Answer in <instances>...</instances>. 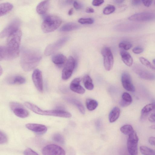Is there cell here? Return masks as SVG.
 Listing matches in <instances>:
<instances>
[{"mask_svg":"<svg viewBox=\"0 0 155 155\" xmlns=\"http://www.w3.org/2000/svg\"><path fill=\"white\" fill-rule=\"evenodd\" d=\"M120 54L124 63L129 67L131 66L133 63V59L130 53L123 49L120 50Z\"/></svg>","mask_w":155,"mask_h":155,"instance_id":"19","label":"cell"},{"mask_svg":"<svg viewBox=\"0 0 155 155\" xmlns=\"http://www.w3.org/2000/svg\"><path fill=\"white\" fill-rule=\"evenodd\" d=\"M149 120L151 122H155V113H152L148 118Z\"/></svg>","mask_w":155,"mask_h":155,"instance_id":"43","label":"cell"},{"mask_svg":"<svg viewBox=\"0 0 155 155\" xmlns=\"http://www.w3.org/2000/svg\"><path fill=\"white\" fill-rule=\"evenodd\" d=\"M2 69L1 67V66L0 67V75H1V74H2Z\"/></svg>","mask_w":155,"mask_h":155,"instance_id":"52","label":"cell"},{"mask_svg":"<svg viewBox=\"0 0 155 155\" xmlns=\"http://www.w3.org/2000/svg\"><path fill=\"white\" fill-rule=\"evenodd\" d=\"M121 81L124 88L127 91L134 92L135 88L132 81L130 74L127 72H124L122 74Z\"/></svg>","mask_w":155,"mask_h":155,"instance_id":"15","label":"cell"},{"mask_svg":"<svg viewBox=\"0 0 155 155\" xmlns=\"http://www.w3.org/2000/svg\"><path fill=\"white\" fill-rule=\"evenodd\" d=\"M25 106L29 109L38 114L58 117L64 118H70L71 114L69 112L62 110H44L40 109L37 105L29 102L25 103Z\"/></svg>","mask_w":155,"mask_h":155,"instance_id":"3","label":"cell"},{"mask_svg":"<svg viewBox=\"0 0 155 155\" xmlns=\"http://www.w3.org/2000/svg\"><path fill=\"white\" fill-rule=\"evenodd\" d=\"M73 12V8H71L68 11V15H72Z\"/></svg>","mask_w":155,"mask_h":155,"instance_id":"47","label":"cell"},{"mask_svg":"<svg viewBox=\"0 0 155 155\" xmlns=\"http://www.w3.org/2000/svg\"><path fill=\"white\" fill-rule=\"evenodd\" d=\"M104 2V0H94L93 1L92 4L94 6H99L102 4Z\"/></svg>","mask_w":155,"mask_h":155,"instance_id":"40","label":"cell"},{"mask_svg":"<svg viewBox=\"0 0 155 155\" xmlns=\"http://www.w3.org/2000/svg\"><path fill=\"white\" fill-rule=\"evenodd\" d=\"M153 63L155 64V59L153 60Z\"/></svg>","mask_w":155,"mask_h":155,"instance_id":"53","label":"cell"},{"mask_svg":"<svg viewBox=\"0 0 155 155\" xmlns=\"http://www.w3.org/2000/svg\"><path fill=\"white\" fill-rule=\"evenodd\" d=\"M33 83L38 90L41 92L43 91V85L41 72L38 69H35L32 74Z\"/></svg>","mask_w":155,"mask_h":155,"instance_id":"14","label":"cell"},{"mask_svg":"<svg viewBox=\"0 0 155 155\" xmlns=\"http://www.w3.org/2000/svg\"><path fill=\"white\" fill-rule=\"evenodd\" d=\"M43 155H65L64 150L61 147L51 144L44 147L42 150Z\"/></svg>","mask_w":155,"mask_h":155,"instance_id":"12","label":"cell"},{"mask_svg":"<svg viewBox=\"0 0 155 155\" xmlns=\"http://www.w3.org/2000/svg\"><path fill=\"white\" fill-rule=\"evenodd\" d=\"M21 35V31L19 29L8 37L5 46L6 60H12L18 56Z\"/></svg>","mask_w":155,"mask_h":155,"instance_id":"2","label":"cell"},{"mask_svg":"<svg viewBox=\"0 0 155 155\" xmlns=\"http://www.w3.org/2000/svg\"><path fill=\"white\" fill-rule=\"evenodd\" d=\"M86 12L88 13H92L94 12V10L91 8L88 7L86 9Z\"/></svg>","mask_w":155,"mask_h":155,"instance_id":"46","label":"cell"},{"mask_svg":"<svg viewBox=\"0 0 155 155\" xmlns=\"http://www.w3.org/2000/svg\"><path fill=\"white\" fill-rule=\"evenodd\" d=\"M8 141L6 135L3 131H0V143L4 144L6 143Z\"/></svg>","mask_w":155,"mask_h":155,"instance_id":"37","label":"cell"},{"mask_svg":"<svg viewBox=\"0 0 155 155\" xmlns=\"http://www.w3.org/2000/svg\"><path fill=\"white\" fill-rule=\"evenodd\" d=\"M83 83L85 88L88 90H92L94 88L93 81L90 77L87 75H85L83 79Z\"/></svg>","mask_w":155,"mask_h":155,"instance_id":"27","label":"cell"},{"mask_svg":"<svg viewBox=\"0 0 155 155\" xmlns=\"http://www.w3.org/2000/svg\"><path fill=\"white\" fill-rule=\"evenodd\" d=\"M142 2L144 6L149 7L151 5L153 1L150 0H142Z\"/></svg>","mask_w":155,"mask_h":155,"instance_id":"42","label":"cell"},{"mask_svg":"<svg viewBox=\"0 0 155 155\" xmlns=\"http://www.w3.org/2000/svg\"><path fill=\"white\" fill-rule=\"evenodd\" d=\"M50 1L49 0L43 1L37 5L36 10L37 13L39 14H43L48 10L49 5Z\"/></svg>","mask_w":155,"mask_h":155,"instance_id":"21","label":"cell"},{"mask_svg":"<svg viewBox=\"0 0 155 155\" xmlns=\"http://www.w3.org/2000/svg\"><path fill=\"white\" fill-rule=\"evenodd\" d=\"M79 27L77 24L74 22H68L63 25L60 29L62 31H68L77 29Z\"/></svg>","mask_w":155,"mask_h":155,"instance_id":"26","label":"cell"},{"mask_svg":"<svg viewBox=\"0 0 155 155\" xmlns=\"http://www.w3.org/2000/svg\"><path fill=\"white\" fill-rule=\"evenodd\" d=\"M25 79L23 77L16 75L9 77L6 80L7 83L10 84H22L25 82Z\"/></svg>","mask_w":155,"mask_h":155,"instance_id":"20","label":"cell"},{"mask_svg":"<svg viewBox=\"0 0 155 155\" xmlns=\"http://www.w3.org/2000/svg\"><path fill=\"white\" fill-rule=\"evenodd\" d=\"M96 127L97 129H99L101 127V124L99 121H98L97 122L96 124Z\"/></svg>","mask_w":155,"mask_h":155,"instance_id":"49","label":"cell"},{"mask_svg":"<svg viewBox=\"0 0 155 155\" xmlns=\"http://www.w3.org/2000/svg\"><path fill=\"white\" fill-rule=\"evenodd\" d=\"M78 22L81 24H91L94 23V20L91 18H81L78 19Z\"/></svg>","mask_w":155,"mask_h":155,"instance_id":"36","label":"cell"},{"mask_svg":"<svg viewBox=\"0 0 155 155\" xmlns=\"http://www.w3.org/2000/svg\"><path fill=\"white\" fill-rule=\"evenodd\" d=\"M120 113V110L117 107L113 108L109 115V120L110 123L115 122L119 118Z\"/></svg>","mask_w":155,"mask_h":155,"instance_id":"24","label":"cell"},{"mask_svg":"<svg viewBox=\"0 0 155 155\" xmlns=\"http://www.w3.org/2000/svg\"><path fill=\"white\" fill-rule=\"evenodd\" d=\"M9 107L14 114L18 117L25 118L29 116L28 111L20 103L11 102L9 103Z\"/></svg>","mask_w":155,"mask_h":155,"instance_id":"10","label":"cell"},{"mask_svg":"<svg viewBox=\"0 0 155 155\" xmlns=\"http://www.w3.org/2000/svg\"><path fill=\"white\" fill-rule=\"evenodd\" d=\"M133 70L141 78L147 80H153L155 79V75L141 66L136 65Z\"/></svg>","mask_w":155,"mask_h":155,"instance_id":"13","label":"cell"},{"mask_svg":"<svg viewBox=\"0 0 155 155\" xmlns=\"http://www.w3.org/2000/svg\"><path fill=\"white\" fill-rule=\"evenodd\" d=\"M52 139L55 142L63 144L64 143V139L62 135L59 133L54 134L52 136Z\"/></svg>","mask_w":155,"mask_h":155,"instance_id":"33","label":"cell"},{"mask_svg":"<svg viewBox=\"0 0 155 155\" xmlns=\"http://www.w3.org/2000/svg\"><path fill=\"white\" fill-rule=\"evenodd\" d=\"M81 80L80 78L74 79L71 82L70 88L71 90L78 94H82L85 91V89L80 85Z\"/></svg>","mask_w":155,"mask_h":155,"instance_id":"17","label":"cell"},{"mask_svg":"<svg viewBox=\"0 0 155 155\" xmlns=\"http://www.w3.org/2000/svg\"><path fill=\"white\" fill-rule=\"evenodd\" d=\"M149 142V143L152 145H154L155 146V137H150L148 140Z\"/></svg>","mask_w":155,"mask_h":155,"instance_id":"44","label":"cell"},{"mask_svg":"<svg viewBox=\"0 0 155 155\" xmlns=\"http://www.w3.org/2000/svg\"><path fill=\"white\" fill-rule=\"evenodd\" d=\"M143 50V48L139 46L135 47L132 49L133 52L136 54H140L142 53Z\"/></svg>","mask_w":155,"mask_h":155,"instance_id":"39","label":"cell"},{"mask_svg":"<svg viewBox=\"0 0 155 155\" xmlns=\"http://www.w3.org/2000/svg\"><path fill=\"white\" fill-rule=\"evenodd\" d=\"M62 23L61 19L58 16L49 15L44 18L41 25V29L45 33L52 32L56 29Z\"/></svg>","mask_w":155,"mask_h":155,"instance_id":"4","label":"cell"},{"mask_svg":"<svg viewBox=\"0 0 155 155\" xmlns=\"http://www.w3.org/2000/svg\"><path fill=\"white\" fill-rule=\"evenodd\" d=\"M101 53L103 57L104 68L107 71H110L113 67L114 62L111 51L109 48L105 47L102 49Z\"/></svg>","mask_w":155,"mask_h":155,"instance_id":"7","label":"cell"},{"mask_svg":"<svg viewBox=\"0 0 155 155\" xmlns=\"http://www.w3.org/2000/svg\"><path fill=\"white\" fill-rule=\"evenodd\" d=\"M24 155H38L34 150L30 148H27L24 151Z\"/></svg>","mask_w":155,"mask_h":155,"instance_id":"38","label":"cell"},{"mask_svg":"<svg viewBox=\"0 0 155 155\" xmlns=\"http://www.w3.org/2000/svg\"><path fill=\"white\" fill-rule=\"evenodd\" d=\"M120 129L122 133L128 136L130 135L134 131L132 127L129 124H126L123 126L120 127Z\"/></svg>","mask_w":155,"mask_h":155,"instance_id":"29","label":"cell"},{"mask_svg":"<svg viewBox=\"0 0 155 155\" xmlns=\"http://www.w3.org/2000/svg\"><path fill=\"white\" fill-rule=\"evenodd\" d=\"M21 24V21L18 19L15 18L12 20L1 32L0 38L8 37L13 32L19 29Z\"/></svg>","mask_w":155,"mask_h":155,"instance_id":"6","label":"cell"},{"mask_svg":"<svg viewBox=\"0 0 155 155\" xmlns=\"http://www.w3.org/2000/svg\"><path fill=\"white\" fill-rule=\"evenodd\" d=\"M73 5L74 8L76 10L80 9L82 7V5L81 4L75 1L73 3Z\"/></svg>","mask_w":155,"mask_h":155,"instance_id":"41","label":"cell"},{"mask_svg":"<svg viewBox=\"0 0 155 155\" xmlns=\"http://www.w3.org/2000/svg\"><path fill=\"white\" fill-rule=\"evenodd\" d=\"M69 39L68 37H64L48 45L45 50V55L46 56H49L55 52L60 49Z\"/></svg>","mask_w":155,"mask_h":155,"instance_id":"8","label":"cell"},{"mask_svg":"<svg viewBox=\"0 0 155 155\" xmlns=\"http://www.w3.org/2000/svg\"><path fill=\"white\" fill-rule=\"evenodd\" d=\"M155 18V14L149 12H140L135 14L128 18L130 21H145L153 20Z\"/></svg>","mask_w":155,"mask_h":155,"instance_id":"11","label":"cell"},{"mask_svg":"<svg viewBox=\"0 0 155 155\" xmlns=\"http://www.w3.org/2000/svg\"><path fill=\"white\" fill-rule=\"evenodd\" d=\"M140 150L141 153L143 155H155V151L146 146H140Z\"/></svg>","mask_w":155,"mask_h":155,"instance_id":"31","label":"cell"},{"mask_svg":"<svg viewBox=\"0 0 155 155\" xmlns=\"http://www.w3.org/2000/svg\"><path fill=\"white\" fill-rule=\"evenodd\" d=\"M138 137L135 131L128 136L127 142V150L130 155H137Z\"/></svg>","mask_w":155,"mask_h":155,"instance_id":"9","label":"cell"},{"mask_svg":"<svg viewBox=\"0 0 155 155\" xmlns=\"http://www.w3.org/2000/svg\"><path fill=\"white\" fill-rule=\"evenodd\" d=\"M132 46V44L130 42L127 41H122L119 44V47L124 50L130 49Z\"/></svg>","mask_w":155,"mask_h":155,"instance_id":"34","label":"cell"},{"mask_svg":"<svg viewBox=\"0 0 155 155\" xmlns=\"http://www.w3.org/2000/svg\"><path fill=\"white\" fill-rule=\"evenodd\" d=\"M153 108L154 106L152 103L147 104L145 105L142 108L141 111V120H144L150 112L151 111L153 110Z\"/></svg>","mask_w":155,"mask_h":155,"instance_id":"25","label":"cell"},{"mask_svg":"<svg viewBox=\"0 0 155 155\" xmlns=\"http://www.w3.org/2000/svg\"><path fill=\"white\" fill-rule=\"evenodd\" d=\"M139 60L143 64L155 72V67L147 59L143 57H140L139 58Z\"/></svg>","mask_w":155,"mask_h":155,"instance_id":"32","label":"cell"},{"mask_svg":"<svg viewBox=\"0 0 155 155\" xmlns=\"http://www.w3.org/2000/svg\"><path fill=\"white\" fill-rule=\"evenodd\" d=\"M152 103L153 104V106H154V108H153V110L154 111H155V101H153V102Z\"/></svg>","mask_w":155,"mask_h":155,"instance_id":"51","label":"cell"},{"mask_svg":"<svg viewBox=\"0 0 155 155\" xmlns=\"http://www.w3.org/2000/svg\"><path fill=\"white\" fill-rule=\"evenodd\" d=\"M150 128L151 129L155 130V125H152L150 126Z\"/></svg>","mask_w":155,"mask_h":155,"instance_id":"50","label":"cell"},{"mask_svg":"<svg viewBox=\"0 0 155 155\" xmlns=\"http://www.w3.org/2000/svg\"><path fill=\"white\" fill-rule=\"evenodd\" d=\"M51 60L54 63L59 67H61L65 64L67 59L63 54L59 53L53 55Z\"/></svg>","mask_w":155,"mask_h":155,"instance_id":"18","label":"cell"},{"mask_svg":"<svg viewBox=\"0 0 155 155\" xmlns=\"http://www.w3.org/2000/svg\"><path fill=\"white\" fill-rule=\"evenodd\" d=\"M69 102L75 105L80 112L83 114L85 113V110L82 104L79 101L75 99H68Z\"/></svg>","mask_w":155,"mask_h":155,"instance_id":"30","label":"cell"},{"mask_svg":"<svg viewBox=\"0 0 155 155\" xmlns=\"http://www.w3.org/2000/svg\"><path fill=\"white\" fill-rule=\"evenodd\" d=\"M25 127L29 130L40 135L45 134L47 130V127L41 124L28 123L25 125Z\"/></svg>","mask_w":155,"mask_h":155,"instance_id":"16","label":"cell"},{"mask_svg":"<svg viewBox=\"0 0 155 155\" xmlns=\"http://www.w3.org/2000/svg\"><path fill=\"white\" fill-rule=\"evenodd\" d=\"M115 9V7L111 5H109L106 7L103 10V13L105 15H109L114 12Z\"/></svg>","mask_w":155,"mask_h":155,"instance_id":"35","label":"cell"},{"mask_svg":"<svg viewBox=\"0 0 155 155\" xmlns=\"http://www.w3.org/2000/svg\"><path fill=\"white\" fill-rule=\"evenodd\" d=\"M132 101L131 95L128 93H124L122 96V99L120 101V105L123 107H126L130 105Z\"/></svg>","mask_w":155,"mask_h":155,"instance_id":"22","label":"cell"},{"mask_svg":"<svg viewBox=\"0 0 155 155\" xmlns=\"http://www.w3.org/2000/svg\"><path fill=\"white\" fill-rule=\"evenodd\" d=\"M131 3L134 5H138L142 3V2L140 0H132Z\"/></svg>","mask_w":155,"mask_h":155,"instance_id":"45","label":"cell"},{"mask_svg":"<svg viewBox=\"0 0 155 155\" xmlns=\"http://www.w3.org/2000/svg\"><path fill=\"white\" fill-rule=\"evenodd\" d=\"M76 64V60L72 56H70L67 59L62 70L61 78L63 80H66L70 78Z\"/></svg>","mask_w":155,"mask_h":155,"instance_id":"5","label":"cell"},{"mask_svg":"<svg viewBox=\"0 0 155 155\" xmlns=\"http://www.w3.org/2000/svg\"><path fill=\"white\" fill-rule=\"evenodd\" d=\"M12 4L8 2H5L0 4V16H3L10 11L13 8Z\"/></svg>","mask_w":155,"mask_h":155,"instance_id":"23","label":"cell"},{"mask_svg":"<svg viewBox=\"0 0 155 155\" xmlns=\"http://www.w3.org/2000/svg\"><path fill=\"white\" fill-rule=\"evenodd\" d=\"M86 105L87 109L90 111L94 110L97 107L98 103L95 100L87 99L86 101Z\"/></svg>","mask_w":155,"mask_h":155,"instance_id":"28","label":"cell"},{"mask_svg":"<svg viewBox=\"0 0 155 155\" xmlns=\"http://www.w3.org/2000/svg\"><path fill=\"white\" fill-rule=\"evenodd\" d=\"M42 58L40 52L36 50L26 49L21 54L20 64L22 68L25 71H29L39 64Z\"/></svg>","mask_w":155,"mask_h":155,"instance_id":"1","label":"cell"},{"mask_svg":"<svg viewBox=\"0 0 155 155\" xmlns=\"http://www.w3.org/2000/svg\"><path fill=\"white\" fill-rule=\"evenodd\" d=\"M114 1L116 3L120 4L123 3L124 2V1L122 0H114Z\"/></svg>","mask_w":155,"mask_h":155,"instance_id":"48","label":"cell"}]
</instances>
